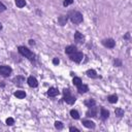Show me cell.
Masks as SVG:
<instances>
[{"label":"cell","instance_id":"6da1fadb","mask_svg":"<svg viewBox=\"0 0 132 132\" xmlns=\"http://www.w3.org/2000/svg\"><path fill=\"white\" fill-rule=\"evenodd\" d=\"M19 53H20L22 56H25V57H27L30 61H34L35 59H34V54L33 53H31V51L30 50H28L27 48H25V47H19Z\"/></svg>","mask_w":132,"mask_h":132},{"label":"cell","instance_id":"7a4b0ae2","mask_svg":"<svg viewBox=\"0 0 132 132\" xmlns=\"http://www.w3.org/2000/svg\"><path fill=\"white\" fill-rule=\"evenodd\" d=\"M69 17H70V20L73 24H80L83 22V14L79 11H71Z\"/></svg>","mask_w":132,"mask_h":132},{"label":"cell","instance_id":"3957f363","mask_svg":"<svg viewBox=\"0 0 132 132\" xmlns=\"http://www.w3.org/2000/svg\"><path fill=\"white\" fill-rule=\"evenodd\" d=\"M63 94H64V98H63V99H64V101H65L66 103H68V104H73V103L75 102V98L70 95V92H69L68 89H65V90L63 91Z\"/></svg>","mask_w":132,"mask_h":132},{"label":"cell","instance_id":"277c9868","mask_svg":"<svg viewBox=\"0 0 132 132\" xmlns=\"http://www.w3.org/2000/svg\"><path fill=\"white\" fill-rule=\"evenodd\" d=\"M70 58H71L72 61L77 62V63H80L83 60V58H84V55H83V53L75 52V53H73V54L70 55Z\"/></svg>","mask_w":132,"mask_h":132},{"label":"cell","instance_id":"5b68a950","mask_svg":"<svg viewBox=\"0 0 132 132\" xmlns=\"http://www.w3.org/2000/svg\"><path fill=\"white\" fill-rule=\"evenodd\" d=\"M10 73H11V68L9 66H6V65L0 66V74L1 75H3V77H8Z\"/></svg>","mask_w":132,"mask_h":132},{"label":"cell","instance_id":"8992f818","mask_svg":"<svg viewBox=\"0 0 132 132\" xmlns=\"http://www.w3.org/2000/svg\"><path fill=\"white\" fill-rule=\"evenodd\" d=\"M115 40L111 39V38H107V39H104L102 40V45L105 47V48H108V49H112L115 47Z\"/></svg>","mask_w":132,"mask_h":132},{"label":"cell","instance_id":"52a82bcc","mask_svg":"<svg viewBox=\"0 0 132 132\" xmlns=\"http://www.w3.org/2000/svg\"><path fill=\"white\" fill-rule=\"evenodd\" d=\"M97 114V107H95V105H93L90 107V109L87 111V117H96Z\"/></svg>","mask_w":132,"mask_h":132},{"label":"cell","instance_id":"ba28073f","mask_svg":"<svg viewBox=\"0 0 132 132\" xmlns=\"http://www.w3.org/2000/svg\"><path fill=\"white\" fill-rule=\"evenodd\" d=\"M59 94V90L57 89V88H54V87H52V88H50L49 89V91H48V95L50 96V97H56Z\"/></svg>","mask_w":132,"mask_h":132},{"label":"cell","instance_id":"9c48e42d","mask_svg":"<svg viewBox=\"0 0 132 132\" xmlns=\"http://www.w3.org/2000/svg\"><path fill=\"white\" fill-rule=\"evenodd\" d=\"M27 83H28V85H29L30 87H32V88H35V87H37V85H38V82H37V80H36L35 78H33V77H29L28 80H27Z\"/></svg>","mask_w":132,"mask_h":132},{"label":"cell","instance_id":"30bf717a","mask_svg":"<svg viewBox=\"0 0 132 132\" xmlns=\"http://www.w3.org/2000/svg\"><path fill=\"white\" fill-rule=\"evenodd\" d=\"M74 39L77 40L78 42H83L84 39H85V37H84V35H83L82 33H80V32H75V33H74Z\"/></svg>","mask_w":132,"mask_h":132},{"label":"cell","instance_id":"8fae6325","mask_svg":"<svg viewBox=\"0 0 132 132\" xmlns=\"http://www.w3.org/2000/svg\"><path fill=\"white\" fill-rule=\"evenodd\" d=\"M87 75H88L89 78H92V79H97V78H98L96 71L94 70V69H89V70H87Z\"/></svg>","mask_w":132,"mask_h":132},{"label":"cell","instance_id":"7c38bea8","mask_svg":"<svg viewBox=\"0 0 132 132\" xmlns=\"http://www.w3.org/2000/svg\"><path fill=\"white\" fill-rule=\"evenodd\" d=\"M75 52H77V47H74V46H68L65 49V53L68 54V55H71V54H73Z\"/></svg>","mask_w":132,"mask_h":132},{"label":"cell","instance_id":"4fadbf2b","mask_svg":"<svg viewBox=\"0 0 132 132\" xmlns=\"http://www.w3.org/2000/svg\"><path fill=\"white\" fill-rule=\"evenodd\" d=\"M83 125L87 128H90V129H94L95 128V123L92 122V121H83Z\"/></svg>","mask_w":132,"mask_h":132},{"label":"cell","instance_id":"5bb4252c","mask_svg":"<svg viewBox=\"0 0 132 132\" xmlns=\"http://www.w3.org/2000/svg\"><path fill=\"white\" fill-rule=\"evenodd\" d=\"M78 91H79V93H81V94H83V93H87L88 91H89V88H88V86L87 85H80L79 87H78Z\"/></svg>","mask_w":132,"mask_h":132},{"label":"cell","instance_id":"9a60e30c","mask_svg":"<svg viewBox=\"0 0 132 132\" xmlns=\"http://www.w3.org/2000/svg\"><path fill=\"white\" fill-rule=\"evenodd\" d=\"M100 114H101V119H102V120H106V119L108 118V116H109L108 110H106V109L103 108V107L100 109Z\"/></svg>","mask_w":132,"mask_h":132},{"label":"cell","instance_id":"2e32d148","mask_svg":"<svg viewBox=\"0 0 132 132\" xmlns=\"http://www.w3.org/2000/svg\"><path fill=\"white\" fill-rule=\"evenodd\" d=\"M24 78L23 77H21V75H18L17 78H14L13 79V83L16 84V85H19V86H21L22 85V83H24Z\"/></svg>","mask_w":132,"mask_h":132},{"label":"cell","instance_id":"e0dca14e","mask_svg":"<svg viewBox=\"0 0 132 132\" xmlns=\"http://www.w3.org/2000/svg\"><path fill=\"white\" fill-rule=\"evenodd\" d=\"M14 96L19 99H23L26 97V93L24 91H17V92H14Z\"/></svg>","mask_w":132,"mask_h":132},{"label":"cell","instance_id":"ac0fdd59","mask_svg":"<svg viewBox=\"0 0 132 132\" xmlns=\"http://www.w3.org/2000/svg\"><path fill=\"white\" fill-rule=\"evenodd\" d=\"M58 22L61 26H64L66 23H67V17L66 16H61L59 19H58Z\"/></svg>","mask_w":132,"mask_h":132},{"label":"cell","instance_id":"d6986e66","mask_svg":"<svg viewBox=\"0 0 132 132\" xmlns=\"http://www.w3.org/2000/svg\"><path fill=\"white\" fill-rule=\"evenodd\" d=\"M14 2H16V5L18 7H20V8H22V7H24L26 5L25 0H14Z\"/></svg>","mask_w":132,"mask_h":132},{"label":"cell","instance_id":"ffe728a7","mask_svg":"<svg viewBox=\"0 0 132 132\" xmlns=\"http://www.w3.org/2000/svg\"><path fill=\"white\" fill-rule=\"evenodd\" d=\"M70 116H71L73 119H75V120H78V119L80 118L79 111H78V110H75V109H71V110H70Z\"/></svg>","mask_w":132,"mask_h":132},{"label":"cell","instance_id":"44dd1931","mask_svg":"<svg viewBox=\"0 0 132 132\" xmlns=\"http://www.w3.org/2000/svg\"><path fill=\"white\" fill-rule=\"evenodd\" d=\"M108 101H109L110 103H116V102L118 101V96L116 95V94L108 96Z\"/></svg>","mask_w":132,"mask_h":132},{"label":"cell","instance_id":"7402d4cb","mask_svg":"<svg viewBox=\"0 0 132 132\" xmlns=\"http://www.w3.org/2000/svg\"><path fill=\"white\" fill-rule=\"evenodd\" d=\"M115 114H116V116H117V117L121 118V117H123V116H124V110H123L122 108H116V110H115Z\"/></svg>","mask_w":132,"mask_h":132},{"label":"cell","instance_id":"603a6c76","mask_svg":"<svg viewBox=\"0 0 132 132\" xmlns=\"http://www.w3.org/2000/svg\"><path fill=\"white\" fill-rule=\"evenodd\" d=\"M85 104H86L88 107H91V106H93V105H95L96 102H95V100H94V99H88V100L85 101Z\"/></svg>","mask_w":132,"mask_h":132},{"label":"cell","instance_id":"cb8c5ba5","mask_svg":"<svg viewBox=\"0 0 132 132\" xmlns=\"http://www.w3.org/2000/svg\"><path fill=\"white\" fill-rule=\"evenodd\" d=\"M72 83H73L74 86H78V87H79L80 85H82V80H81L80 78H73Z\"/></svg>","mask_w":132,"mask_h":132},{"label":"cell","instance_id":"d4e9b609","mask_svg":"<svg viewBox=\"0 0 132 132\" xmlns=\"http://www.w3.org/2000/svg\"><path fill=\"white\" fill-rule=\"evenodd\" d=\"M55 127H56V129H58V130H61V129H63V123L62 122H59V121H57V122H55Z\"/></svg>","mask_w":132,"mask_h":132},{"label":"cell","instance_id":"484cf974","mask_svg":"<svg viewBox=\"0 0 132 132\" xmlns=\"http://www.w3.org/2000/svg\"><path fill=\"white\" fill-rule=\"evenodd\" d=\"M13 124H14V120H13L12 118H7V119H6V125L11 126V125H13Z\"/></svg>","mask_w":132,"mask_h":132},{"label":"cell","instance_id":"4316f807","mask_svg":"<svg viewBox=\"0 0 132 132\" xmlns=\"http://www.w3.org/2000/svg\"><path fill=\"white\" fill-rule=\"evenodd\" d=\"M73 3V0H64V2H63V5L64 6H68L70 4Z\"/></svg>","mask_w":132,"mask_h":132},{"label":"cell","instance_id":"83f0119b","mask_svg":"<svg viewBox=\"0 0 132 132\" xmlns=\"http://www.w3.org/2000/svg\"><path fill=\"white\" fill-rule=\"evenodd\" d=\"M5 9H6L5 5H4L3 3L0 2V12H3V11H5Z\"/></svg>","mask_w":132,"mask_h":132},{"label":"cell","instance_id":"f1b7e54d","mask_svg":"<svg viewBox=\"0 0 132 132\" xmlns=\"http://www.w3.org/2000/svg\"><path fill=\"white\" fill-rule=\"evenodd\" d=\"M59 62H60V61H59V59H58V58H54L53 63H54L55 65H58V64H59Z\"/></svg>","mask_w":132,"mask_h":132},{"label":"cell","instance_id":"f546056e","mask_svg":"<svg viewBox=\"0 0 132 132\" xmlns=\"http://www.w3.org/2000/svg\"><path fill=\"white\" fill-rule=\"evenodd\" d=\"M69 130H70V131H75V132H79V131H80L78 128H75V127H70Z\"/></svg>","mask_w":132,"mask_h":132},{"label":"cell","instance_id":"4dcf8cb0","mask_svg":"<svg viewBox=\"0 0 132 132\" xmlns=\"http://www.w3.org/2000/svg\"><path fill=\"white\" fill-rule=\"evenodd\" d=\"M115 65H118V66H121V61H119V60H117V61H115Z\"/></svg>","mask_w":132,"mask_h":132},{"label":"cell","instance_id":"1f68e13d","mask_svg":"<svg viewBox=\"0 0 132 132\" xmlns=\"http://www.w3.org/2000/svg\"><path fill=\"white\" fill-rule=\"evenodd\" d=\"M29 43H30L31 46H33V45H34L35 42H34V40H32V39H30V40H29Z\"/></svg>","mask_w":132,"mask_h":132},{"label":"cell","instance_id":"d6a6232c","mask_svg":"<svg viewBox=\"0 0 132 132\" xmlns=\"http://www.w3.org/2000/svg\"><path fill=\"white\" fill-rule=\"evenodd\" d=\"M129 36H130V34H129V33H127V34L125 35V37H124V38H126V39H127V38H129Z\"/></svg>","mask_w":132,"mask_h":132},{"label":"cell","instance_id":"836d02e7","mask_svg":"<svg viewBox=\"0 0 132 132\" xmlns=\"http://www.w3.org/2000/svg\"><path fill=\"white\" fill-rule=\"evenodd\" d=\"M1 30H2V24L0 23V31H1Z\"/></svg>","mask_w":132,"mask_h":132}]
</instances>
